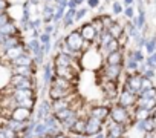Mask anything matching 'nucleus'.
Segmentation results:
<instances>
[{"label":"nucleus","mask_w":156,"mask_h":138,"mask_svg":"<svg viewBox=\"0 0 156 138\" xmlns=\"http://www.w3.org/2000/svg\"><path fill=\"white\" fill-rule=\"evenodd\" d=\"M80 66L84 71H89V72H94V71H100L101 66L104 64V57L101 54V51L95 46L89 48L87 51H84L80 57Z\"/></svg>","instance_id":"f257e3e1"},{"label":"nucleus","mask_w":156,"mask_h":138,"mask_svg":"<svg viewBox=\"0 0 156 138\" xmlns=\"http://www.w3.org/2000/svg\"><path fill=\"white\" fill-rule=\"evenodd\" d=\"M83 37L78 31V28L75 29H70L66 35H64V45H67L73 52H78V54H83Z\"/></svg>","instance_id":"f03ea898"},{"label":"nucleus","mask_w":156,"mask_h":138,"mask_svg":"<svg viewBox=\"0 0 156 138\" xmlns=\"http://www.w3.org/2000/svg\"><path fill=\"white\" fill-rule=\"evenodd\" d=\"M136 100H138L136 94H133V92H130V91L122 88V91H119V94H118L116 103L124 106V107H127V109H133L135 104H136Z\"/></svg>","instance_id":"7ed1b4c3"},{"label":"nucleus","mask_w":156,"mask_h":138,"mask_svg":"<svg viewBox=\"0 0 156 138\" xmlns=\"http://www.w3.org/2000/svg\"><path fill=\"white\" fill-rule=\"evenodd\" d=\"M104 130V121L95 118V117H90L87 115L86 117V129H84V135L87 136H94L95 133Z\"/></svg>","instance_id":"20e7f679"},{"label":"nucleus","mask_w":156,"mask_h":138,"mask_svg":"<svg viewBox=\"0 0 156 138\" xmlns=\"http://www.w3.org/2000/svg\"><path fill=\"white\" fill-rule=\"evenodd\" d=\"M9 118L12 120H17V121H29L34 118V114H32V109H26V107H12L11 109V114H9Z\"/></svg>","instance_id":"39448f33"},{"label":"nucleus","mask_w":156,"mask_h":138,"mask_svg":"<svg viewBox=\"0 0 156 138\" xmlns=\"http://www.w3.org/2000/svg\"><path fill=\"white\" fill-rule=\"evenodd\" d=\"M78 31H80L83 40L94 43V40H95V37H97V28L94 26L92 22H84V23H81V26L78 28Z\"/></svg>","instance_id":"423d86ee"},{"label":"nucleus","mask_w":156,"mask_h":138,"mask_svg":"<svg viewBox=\"0 0 156 138\" xmlns=\"http://www.w3.org/2000/svg\"><path fill=\"white\" fill-rule=\"evenodd\" d=\"M109 114H110V106L100 104V103H95V104L90 107V111L87 112V115L95 117V118H98V120H101V121H104V120L109 117Z\"/></svg>","instance_id":"0eeeda50"},{"label":"nucleus","mask_w":156,"mask_h":138,"mask_svg":"<svg viewBox=\"0 0 156 138\" xmlns=\"http://www.w3.org/2000/svg\"><path fill=\"white\" fill-rule=\"evenodd\" d=\"M75 13H76V8H67L64 16H63V20H61V29H70L75 23Z\"/></svg>","instance_id":"6e6552de"},{"label":"nucleus","mask_w":156,"mask_h":138,"mask_svg":"<svg viewBox=\"0 0 156 138\" xmlns=\"http://www.w3.org/2000/svg\"><path fill=\"white\" fill-rule=\"evenodd\" d=\"M104 63L106 64H122L124 63V49L109 52L107 55H104Z\"/></svg>","instance_id":"1a4fd4ad"},{"label":"nucleus","mask_w":156,"mask_h":138,"mask_svg":"<svg viewBox=\"0 0 156 138\" xmlns=\"http://www.w3.org/2000/svg\"><path fill=\"white\" fill-rule=\"evenodd\" d=\"M107 6H109V11H107V13H110L115 19H118V17H121V16H122L124 5H122L121 0H113V2H112L110 5H107Z\"/></svg>","instance_id":"9d476101"},{"label":"nucleus","mask_w":156,"mask_h":138,"mask_svg":"<svg viewBox=\"0 0 156 138\" xmlns=\"http://www.w3.org/2000/svg\"><path fill=\"white\" fill-rule=\"evenodd\" d=\"M144 52H145V55L156 52V32L147 35V40H145V45H144Z\"/></svg>","instance_id":"9b49d317"},{"label":"nucleus","mask_w":156,"mask_h":138,"mask_svg":"<svg viewBox=\"0 0 156 138\" xmlns=\"http://www.w3.org/2000/svg\"><path fill=\"white\" fill-rule=\"evenodd\" d=\"M97 17L100 19V22H101V25H103V28H104V29H107V28L115 22V17H113L110 13H107V11H106V13H103V14H97Z\"/></svg>","instance_id":"f8f14e48"},{"label":"nucleus","mask_w":156,"mask_h":138,"mask_svg":"<svg viewBox=\"0 0 156 138\" xmlns=\"http://www.w3.org/2000/svg\"><path fill=\"white\" fill-rule=\"evenodd\" d=\"M89 8L87 6H80V8H76V13H75V23H81L86 17H87V14H89Z\"/></svg>","instance_id":"ddd939ff"},{"label":"nucleus","mask_w":156,"mask_h":138,"mask_svg":"<svg viewBox=\"0 0 156 138\" xmlns=\"http://www.w3.org/2000/svg\"><path fill=\"white\" fill-rule=\"evenodd\" d=\"M135 16H136V8H135V5H132V6H124L122 19H126V20H132Z\"/></svg>","instance_id":"4468645a"},{"label":"nucleus","mask_w":156,"mask_h":138,"mask_svg":"<svg viewBox=\"0 0 156 138\" xmlns=\"http://www.w3.org/2000/svg\"><path fill=\"white\" fill-rule=\"evenodd\" d=\"M101 3H103L101 0H86V6H87L90 11H97Z\"/></svg>","instance_id":"2eb2a0df"},{"label":"nucleus","mask_w":156,"mask_h":138,"mask_svg":"<svg viewBox=\"0 0 156 138\" xmlns=\"http://www.w3.org/2000/svg\"><path fill=\"white\" fill-rule=\"evenodd\" d=\"M145 63H147L150 67L156 69V52H153V54L147 55V57H145Z\"/></svg>","instance_id":"dca6fc26"},{"label":"nucleus","mask_w":156,"mask_h":138,"mask_svg":"<svg viewBox=\"0 0 156 138\" xmlns=\"http://www.w3.org/2000/svg\"><path fill=\"white\" fill-rule=\"evenodd\" d=\"M55 25L54 23H48V25H43V28H41V32H46V34H49V35H54V32H55Z\"/></svg>","instance_id":"f3484780"},{"label":"nucleus","mask_w":156,"mask_h":138,"mask_svg":"<svg viewBox=\"0 0 156 138\" xmlns=\"http://www.w3.org/2000/svg\"><path fill=\"white\" fill-rule=\"evenodd\" d=\"M38 42H40L41 45L51 43V42H52V35H49V34H46V32H41L40 37H38Z\"/></svg>","instance_id":"a211bd4d"},{"label":"nucleus","mask_w":156,"mask_h":138,"mask_svg":"<svg viewBox=\"0 0 156 138\" xmlns=\"http://www.w3.org/2000/svg\"><path fill=\"white\" fill-rule=\"evenodd\" d=\"M12 19L9 17V14H8V11L6 13H3V14H0V28H2L3 25H6L8 22H11Z\"/></svg>","instance_id":"6ab92c4d"},{"label":"nucleus","mask_w":156,"mask_h":138,"mask_svg":"<svg viewBox=\"0 0 156 138\" xmlns=\"http://www.w3.org/2000/svg\"><path fill=\"white\" fill-rule=\"evenodd\" d=\"M121 2H122L124 6H132V5H135V0H121Z\"/></svg>","instance_id":"aec40b11"},{"label":"nucleus","mask_w":156,"mask_h":138,"mask_svg":"<svg viewBox=\"0 0 156 138\" xmlns=\"http://www.w3.org/2000/svg\"><path fill=\"white\" fill-rule=\"evenodd\" d=\"M106 138H112V136H110V135H106Z\"/></svg>","instance_id":"412c9836"},{"label":"nucleus","mask_w":156,"mask_h":138,"mask_svg":"<svg viewBox=\"0 0 156 138\" xmlns=\"http://www.w3.org/2000/svg\"><path fill=\"white\" fill-rule=\"evenodd\" d=\"M101 2H103V0H101Z\"/></svg>","instance_id":"4be33fe9"}]
</instances>
